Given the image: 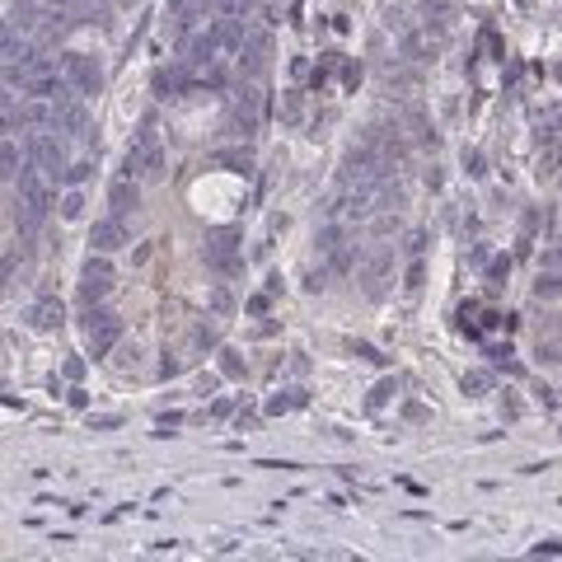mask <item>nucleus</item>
Masks as SVG:
<instances>
[{
  "mask_svg": "<svg viewBox=\"0 0 562 562\" xmlns=\"http://www.w3.org/2000/svg\"><path fill=\"white\" fill-rule=\"evenodd\" d=\"M127 178H164V145H160V132L145 122L136 141L127 145Z\"/></svg>",
  "mask_w": 562,
  "mask_h": 562,
  "instance_id": "obj_1",
  "label": "nucleus"
},
{
  "mask_svg": "<svg viewBox=\"0 0 562 562\" xmlns=\"http://www.w3.org/2000/svg\"><path fill=\"white\" fill-rule=\"evenodd\" d=\"M28 160L38 164L47 178L66 174V141H61L56 132H33L28 136Z\"/></svg>",
  "mask_w": 562,
  "mask_h": 562,
  "instance_id": "obj_2",
  "label": "nucleus"
},
{
  "mask_svg": "<svg viewBox=\"0 0 562 562\" xmlns=\"http://www.w3.org/2000/svg\"><path fill=\"white\" fill-rule=\"evenodd\" d=\"M61 75L71 80V89H75L80 99H89V94H99V89H104V71H99V61H89V56H80V52H66V56H61Z\"/></svg>",
  "mask_w": 562,
  "mask_h": 562,
  "instance_id": "obj_3",
  "label": "nucleus"
},
{
  "mask_svg": "<svg viewBox=\"0 0 562 562\" xmlns=\"http://www.w3.org/2000/svg\"><path fill=\"white\" fill-rule=\"evenodd\" d=\"M84 338H89V351H94V356H108L113 342L122 338V319H117L113 309H94L89 323H84Z\"/></svg>",
  "mask_w": 562,
  "mask_h": 562,
  "instance_id": "obj_4",
  "label": "nucleus"
},
{
  "mask_svg": "<svg viewBox=\"0 0 562 562\" xmlns=\"http://www.w3.org/2000/svg\"><path fill=\"white\" fill-rule=\"evenodd\" d=\"M52 127L66 136H84L89 132V108L80 104V94L75 99H66V104H52Z\"/></svg>",
  "mask_w": 562,
  "mask_h": 562,
  "instance_id": "obj_5",
  "label": "nucleus"
},
{
  "mask_svg": "<svg viewBox=\"0 0 562 562\" xmlns=\"http://www.w3.org/2000/svg\"><path fill=\"white\" fill-rule=\"evenodd\" d=\"M207 263H211L215 272H225V277H235L239 272V248H235V235H211V244H207Z\"/></svg>",
  "mask_w": 562,
  "mask_h": 562,
  "instance_id": "obj_6",
  "label": "nucleus"
},
{
  "mask_svg": "<svg viewBox=\"0 0 562 562\" xmlns=\"http://www.w3.org/2000/svg\"><path fill=\"white\" fill-rule=\"evenodd\" d=\"M89 244H94L99 253H117V248L127 244V225H122V215L94 220V230H89Z\"/></svg>",
  "mask_w": 562,
  "mask_h": 562,
  "instance_id": "obj_7",
  "label": "nucleus"
},
{
  "mask_svg": "<svg viewBox=\"0 0 562 562\" xmlns=\"http://www.w3.org/2000/svg\"><path fill=\"white\" fill-rule=\"evenodd\" d=\"M28 52H33L28 33H19L14 24H0V66H24Z\"/></svg>",
  "mask_w": 562,
  "mask_h": 562,
  "instance_id": "obj_8",
  "label": "nucleus"
},
{
  "mask_svg": "<svg viewBox=\"0 0 562 562\" xmlns=\"http://www.w3.org/2000/svg\"><path fill=\"white\" fill-rule=\"evenodd\" d=\"M211 43L220 47V52H239L244 47V28H239V19L235 14H220L211 24Z\"/></svg>",
  "mask_w": 562,
  "mask_h": 562,
  "instance_id": "obj_9",
  "label": "nucleus"
},
{
  "mask_svg": "<svg viewBox=\"0 0 562 562\" xmlns=\"http://www.w3.org/2000/svg\"><path fill=\"white\" fill-rule=\"evenodd\" d=\"M187 84V66H169V71H155V94L160 99H174Z\"/></svg>",
  "mask_w": 562,
  "mask_h": 562,
  "instance_id": "obj_10",
  "label": "nucleus"
},
{
  "mask_svg": "<svg viewBox=\"0 0 562 562\" xmlns=\"http://www.w3.org/2000/svg\"><path fill=\"white\" fill-rule=\"evenodd\" d=\"M215 52H220V47L211 43V33H197V38L187 43V66H197V71H202V66H211V61H215Z\"/></svg>",
  "mask_w": 562,
  "mask_h": 562,
  "instance_id": "obj_11",
  "label": "nucleus"
},
{
  "mask_svg": "<svg viewBox=\"0 0 562 562\" xmlns=\"http://www.w3.org/2000/svg\"><path fill=\"white\" fill-rule=\"evenodd\" d=\"M28 323H33V328H56V323H61V300H52V295L38 300V305L28 309Z\"/></svg>",
  "mask_w": 562,
  "mask_h": 562,
  "instance_id": "obj_12",
  "label": "nucleus"
},
{
  "mask_svg": "<svg viewBox=\"0 0 562 562\" xmlns=\"http://www.w3.org/2000/svg\"><path fill=\"white\" fill-rule=\"evenodd\" d=\"M108 202H113V215H127L136 207V183H132V178L113 183V187H108Z\"/></svg>",
  "mask_w": 562,
  "mask_h": 562,
  "instance_id": "obj_13",
  "label": "nucleus"
},
{
  "mask_svg": "<svg viewBox=\"0 0 562 562\" xmlns=\"http://www.w3.org/2000/svg\"><path fill=\"white\" fill-rule=\"evenodd\" d=\"M19 169H24V150H19L14 141H5V145H0V174H14V178H19Z\"/></svg>",
  "mask_w": 562,
  "mask_h": 562,
  "instance_id": "obj_14",
  "label": "nucleus"
},
{
  "mask_svg": "<svg viewBox=\"0 0 562 562\" xmlns=\"http://www.w3.org/2000/svg\"><path fill=\"white\" fill-rule=\"evenodd\" d=\"M80 295H84V300H104V295H108V277H104V272H84Z\"/></svg>",
  "mask_w": 562,
  "mask_h": 562,
  "instance_id": "obj_15",
  "label": "nucleus"
},
{
  "mask_svg": "<svg viewBox=\"0 0 562 562\" xmlns=\"http://www.w3.org/2000/svg\"><path fill=\"white\" fill-rule=\"evenodd\" d=\"M535 295L539 300H548V295H562V272H543L535 281Z\"/></svg>",
  "mask_w": 562,
  "mask_h": 562,
  "instance_id": "obj_16",
  "label": "nucleus"
},
{
  "mask_svg": "<svg viewBox=\"0 0 562 562\" xmlns=\"http://www.w3.org/2000/svg\"><path fill=\"white\" fill-rule=\"evenodd\" d=\"M220 164H230V169H239V174H248V169H253L248 150H225V155H220Z\"/></svg>",
  "mask_w": 562,
  "mask_h": 562,
  "instance_id": "obj_17",
  "label": "nucleus"
},
{
  "mask_svg": "<svg viewBox=\"0 0 562 562\" xmlns=\"http://www.w3.org/2000/svg\"><path fill=\"white\" fill-rule=\"evenodd\" d=\"M539 361H562V338H553V342H539Z\"/></svg>",
  "mask_w": 562,
  "mask_h": 562,
  "instance_id": "obj_18",
  "label": "nucleus"
},
{
  "mask_svg": "<svg viewBox=\"0 0 562 562\" xmlns=\"http://www.w3.org/2000/svg\"><path fill=\"white\" fill-rule=\"evenodd\" d=\"M80 211H84V197H80V192H71V197L61 202V215H66V220H75Z\"/></svg>",
  "mask_w": 562,
  "mask_h": 562,
  "instance_id": "obj_19",
  "label": "nucleus"
},
{
  "mask_svg": "<svg viewBox=\"0 0 562 562\" xmlns=\"http://www.w3.org/2000/svg\"><path fill=\"white\" fill-rule=\"evenodd\" d=\"M543 268H548V272H562V248H543Z\"/></svg>",
  "mask_w": 562,
  "mask_h": 562,
  "instance_id": "obj_20",
  "label": "nucleus"
},
{
  "mask_svg": "<svg viewBox=\"0 0 562 562\" xmlns=\"http://www.w3.org/2000/svg\"><path fill=\"white\" fill-rule=\"evenodd\" d=\"M84 174H89V164H66V183H84Z\"/></svg>",
  "mask_w": 562,
  "mask_h": 562,
  "instance_id": "obj_21",
  "label": "nucleus"
},
{
  "mask_svg": "<svg viewBox=\"0 0 562 562\" xmlns=\"http://www.w3.org/2000/svg\"><path fill=\"white\" fill-rule=\"evenodd\" d=\"M84 272H104V277H113V268H108L104 258H89V263H84Z\"/></svg>",
  "mask_w": 562,
  "mask_h": 562,
  "instance_id": "obj_22",
  "label": "nucleus"
},
{
  "mask_svg": "<svg viewBox=\"0 0 562 562\" xmlns=\"http://www.w3.org/2000/svg\"><path fill=\"white\" fill-rule=\"evenodd\" d=\"M47 5H52V10H80L84 0H47Z\"/></svg>",
  "mask_w": 562,
  "mask_h": 562,
  "instance_id": "obj_23",
  "label": "nucleus"
},
{
  "mask_svg": "<svg viewBox=\"0 0 562 562\" xmlns=\"http://www.w3.org/2000/svg\"><path fill=\"white\" fill-rule=\"evenodd\" d=\"M10 268H14V258H0V291H5V277H10Z\"/></svg>",
  "mask_w": 562,
  "mask_h": 562,
  "instance_id": "obj_24",
  "label": "nucleus"
},
{
  "mask_svg": "<svg viewBox=\"0 0 562 562\" xmlns=\"http://www.w3.org/2000/svg\"><path fill=\"white\" fill-rule=\"evenodd\" d=\"M445 5H450V0H427V14H441Z\"/></svg>",
  "mask_w": 562,
  "mask_h": 562,
  "instance_id": "obj_25",
  "label": "nucleus"
},
{
  "mask_svg": "<svg viewBox=\"0 0 562 562\" xmlns=\"http://www.w3.org/2000/svg\"><path fill=\"white\" fill-rule=\"evenodd\" d=\"M122 5H127V0H122Z\"/></svg>",
  "mask_w": 562,
  "mask_h": 562,
  "instance_id": "obj_26",
  "label": "nucleus"
}]
</instances>
